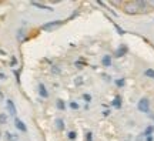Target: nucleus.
<instances>
[{
    "label": "nucleus",
    "instance_id": "nucleus-1",
    "mask_svg": "<svg viewBox=\"0 0 154 141\" xmlns=\"http://www.w3.org/2000/svg\"><path fill=\"white\" fill-rule=\"evenodd\" d=\"M123 9L126 14H138V13H147L151 11L149 2L146 0H136V2H126L123 3Z\"/></svg>",
    "mask_w": 154,
    "mask_h": 141
},
{
    "label": "nucleus",
    "instance_id": "nucleus-2",
    "mask_svg": "<svg viewBox=\"0 0 154 141\" xmlns=\"http://www.w3.org/2000/svg\"><path fill=\"white\" fill-rule=\"evenodd\" d=\"M66 22L67 20H54V22H49V23H46V24H43L40 29H42L43 32H53L56 29H59L60 26H63Z\"/></svg>",
    "mask_w": 154,
    "mask_h": 141
},
{
    "label": "nucleus",
    "instance_id": "nucleus-3",
    "mask_svg": "<svg viewBox=\"0 0 154 141\" xmlns=\"http://www.w3.org/2000/svg\"><path fill=\"white\" fill-rule=\"evenodd\" d=\"M137 107H138V110L141 111V113H149L150 111V101H149V98H141L140 101H138V104H137Z\"/></svg>",
    "mask_w": 154,
    "mask_h": 141
},
{
    "label": "nucleus",
    "instance_id": "nucleus-4",
    "mask_svg": "<svg viewBox=\"0 0 154 141\" xmlns=\"http://www.w3.org/2000/svg\"><path fill=\"white\" fill-rule=\"evenodd\" d=\"M6 107H7V111H9L10 115H16L17 114L16 106H14V103H13L11 100H7V101H6Z\"/></svg>",
    "mask_w": 154,
    "mask_h": 141
},
{
    "label": "nucleus",
    "instance_id": "nucleus-5",
    "mask_svg": "<svg viewBox=\"0 0 154 141\" xmlns=\"http://www.w3.org/2000/svg\"><path fill=\"white\" fill-rule=\"evenodd\" d=\"M14 125H16V128L19 131H22V133H26L27 131V127H26V124L23 123L22 120H19V118H14Z\"/></svg>",
    "mask_w": 154,
    "mask_h": 141
},
{
    "label": "nucleus",
    "instance_id": "nucleus-6",
    "mask_svg": "<svg viewBox=\"0 0 154 141\" xmlns=\"http://www.w3.org/2000/svg\"><path fill=\"white\" fill-rule=\"evenodd\" d=\"M127 53V46H124V44H121L119 49L116 50V53H114V56L117 57V59H120V57H123V56Z\"/></svg>",
    "mask_w": 154,
    "mask_h": 141
},
{
    "label": "nucleus",
    "instance_id": "nucleus-7",
    "mask_svg": "<svg viewBox=\"0 0 154 141\" xmlns=\"http://www.w3.org/2000/svg\"><path fill=\"white\" fill-rule=\"evenodd\" d=\"M38 94H40L43 98L49 97V91H47V88H46V86H44L43 83H40V84H38Z\"/></svg>",
    "mask_w": 154,
    "mask_h": 141
},
{
    "label": "nucleus",
    "instance_id": "nucleus-8",
    "mask_svg": "<svg viewBox=\"0 0 154 141\" xmlns=\"http://www.w3.org/2000/svg\"><path fill=\"white\" fill-rule=\"evenodd\" d=\"M32 6H36V7H38V9H43V10H49V11L53 10L51 7H49V6L43 5V3H37V2H32Z\"/></svg>",
    "mask_w": 154,
    "mask_h": 141
},
{
    "label": "nucleus",
    "instance_id": "nucleus-9",
    "mask_svg": "<svg viewBox=\"0 0 154 141\" xmlns=\"http://www.w3.org/2000/svg\"><path fill=\"white\" fill-rule=\"evenodd\" d=\"M54 124H56V128H57L59 131H63V130H64V121H63L61 118H57V120H56Z\"/></svg>",
    "mask_w": 154,
    "mask_h": 141
},
{
    "label": "nucleus",
    "instance_id": "nucleus-10",
    "mask_svg": "<svg viewBox=\"0 0 154 141\" xmlns=\"http://www.w3.org/2000/svg\"><path fill=\"white\" fill-rule=\"evenodd\" d=\"M101 64L104 66V67H110L111 66V57L110 56H104L103 60H101Z\"/></svg>",
    "mask_w": 154,
    "mask_h": 141
},
{
    "label": "nucleus",
    "instance_id": "nucleus-11",
    "mask_svg": "<svg viewBox=\"0 0 154 141\" xmlns=\"http://www.w3.org/2000/svg\"><path fill=\"white\" fill-rule=\"evenodd\" d=\"M111 104H113V107H116V109H120L121 107V97L120 96H116Z\"/></svg>",
    "mask_w": 154,
    "mask_h": 141
},
{
    "label": "nucleus",
    "instance_id": "nucleus-12",
    "mask_svg": "<svg viewBox=\"0 0 154 141\" xmlns=\"http://www.w3.org/2000/svg\"><path fill=\"white\" fill-rule=\"evenodd\" d=\"M6 140L7 141H17V136L16 134H11V133H6Z\"/></svg>",
    "mask_w": 154,
    "mask_h": 141
},
{
    "label": "nucleus",
    "instance_id": "nucleus-13",
    "mask_svg": "<svg viewBox=\"0 0 154 141\" xmlns=\"http://www.w3.org/2000/svg\"><path fill=\"white\" fill-rule=\"evenodd\" d=\"M153 131H154V127L153 125H149V127H147V128H146V130H144V137H147V136H151V134H153Z\"/></svg>",
    "mask_w": 154,
    "mask_h": 141
},
{
    "label": "nucleus",
    "instance_id": "nucleus-14",
    "mask_svg": "<svg viewBox=\"0 0 154 141\" xmlns=\"http://www.w3.org/2000/svg\"><path fill=\"white\" fill-rule=\"evenodd\" d=\"M56 106H57V109L59 110H66V104H64V101L63 100H57V103H56Z\"/></svg>",
    "mask_w": 154,
    "mask_h": 141
},
{
    "label": "nucleus",
    "instance_id": "nucleus-15",
    "mask_svg": "<svg viewBox=\"0 0 154 141\" xmlns=\"http://www.w3.org/2000/svg\"><path fill=\"white\" fill-rule=\"evenodd\" d=\"M7 123V115L5 113H0V124H6Z\"/></svg>",
    "mask_w": 154,
    "mask_h": 141
},
{
    "label": "nucleus",
    "instance_id": "nucleus-16",
    "mask_svg": "<svg viewBox=\"0 0 154 141\" xmlns=\"http://www.w3.org/2000/svg\"><path fill=\"white\" fill-rule=\"evenodd\" d=\"M17 40H20V41L24 40V32H23V30H20V32L17 33Z\"/></svg>",
    "mask_w": 154,
    "mask_h": 141
},
{
    "label": "nucleus",
    "instance_id": "nucleus-17",
    "mask_svg": "<svg viewBox=\"0 0 154 141\" xmlns=\"http://www.w3.org/2000/svg\"><path fill=\"white\" fill-rule=\"evenodd\" d=\"M116 86H117V87H123V86H124V78H119V80H116Z\"/></svg>",
    "mask_w": 154,
    "mask_h": 141
},
{
    "label": "nucleus",
    "instance_id": "nucleus-18",
    "mask_svg": "<svg viewBox=\"0 0 154 141\" xmlns=\"http://www.w3.org/2000/svg\"><path fill=\"white\" fill-rule=\"evenodd\" d=\"M144 74H146L147 77H151V78H154V70H151V69H150V70H146V73H144Z\"/></svg>",
    "mask_w": 154,
    "mask_h": 141
},
{
    "label": "nucleus",
    "instance_id": "nucleus-19",
    "mask_svg": "<svg viewBox=\"0 0 154 141\" xmlns=\"http://www.w3.org/2000/svg\"><path fill=\"white\" fill-rule=\"evenodd\" d=\"M76 131H70V133H69V134H67V137H69V140H74V138H76Z\"/></svg>",
    "mask_w": 154,
    "mask_h": 141
},
{
    "label": "nucleus",
    "instance_id": "nucleus-20",
    "mask_svg": "<svg viewBox=\"0 0 154 141\" xmlns=\"http://www.w3.org/2000/svg\"><path fill=\"white\" fill-rule=\"evenodd\" d=\"M83 100L90 103V101H91V96H90V94H83Z\"/></svg>",
    "mask_w": 154,
    "mask_h": 141
},
{
    "label": "nucleus",
    "instance_id": "nucleus-21",
    "mask_svg": "<svg viewBox=\"0 0 154 141\" xmlns=\"http://www.w3.org/2000/svg\"><path fill=\"white\" fill-rule=\"evenodd\" d=\"M114 27H116V30L119 32V34H124V30H123V29H121L119 24H116V23H114Z\"/></svg>",
    "mask_w": 154,
    "mask_h": 141
},
{
    "label": "nucleus",
    "instance_id": "nucleus-22",
    "mask_svg": "<svg viewBox=\"0 0 154 141\" xmlns=\"http://www.w3.org/2000/svg\"><path fill=\"white\" fill-rule=\"evenodd\" d=\"M86 141H93V134L88 131V133H86Z\"/></svg>",
    "mask_w": 154,
    "mask_h": 141
},
{
    "label": "nucleus",
    "instance_id": "nucleus-23",
    "mask_svg": "<svg viewBox=\"0 0 154 141\" xmlns=\"http://www.w3.org/2000/svg\"><path fill=\"white\" fill-rule=\"evenodd\" d=\"M70 109H72V110H77V109H79V104H77L76 101H72V103H70Z\"/></svg>",
    "mask_w": 154,
    "mask_h": 141
},
{
    "label": "nucleus",
    "instance_id": "nucleus-24",
    "mask_svg": "<svg viewBox=\"0 0 154 141\" xmlns=\"http://www.w3.org/2000/svg\"><path fill=\"white\" fill-rule=\"evenodd\" d=\"M51 71L56 73V74H60V69H59L57 66H53V67H51Z\"/></svg>",
    "mask_w": 154,
    "mask_h": 141
},
{
    "label": "nucleus",
    "instance_id": "nucleus-25",
    "mask_svg": "<svg viewBox=\"0 0 154 141\" xmlns=\"http://www.w3.org/2000/svg\"><path fill=\"white\" fill-rule=\"evenodd\" d=\"M82 83H83L82 77H77V78H76V84H77V86H80V84H82Z\"/></svg>",
    "mask_w": 154,
    "mask_h": 141
},
{
    "label": "nucleus",
    "instance_id": "nucleus-26",
    "mask_svg": "<svg viewBox=\"0 0 154 141\" xmlns=\"http://www.w3.org/2000/svg\"><path fill=\"white\" fill-rule=\"evenodd\" d=\"M14 76H16L17 83H20V74H19V71H14Z\"/></svg>",
    "mask_w": 154,
    "mask_h": 141
},
{
    "label": "nucleus",
    "instance_id": "nucleus-27",
    "mask_svg": "<svg viewBox=\"0 0 154 141\" xmlns=\"http://www.w3.org/2000/svg\"><path fill=\"white\" fill-rule=\"evenodd\" d=\"M154 138H153V136H147L146 137V141H153Z\"/></svg>",
    "mask_w": 154,
    "mask_h": 141
},
{
    "label": "nucleus",
    "instance_id": "nucleus-28",
    "mask_svg": "<svg viewBox=\"0 0 154 141\" xmlns=\"http://www.w3.org/2000/svg\"><path fill=\"white\" fill-rule=\"evenodd\" d=\"M149 6H150V9H151V7H154V0H150V2H149Z\"/></svg>",
    "mask_w": 154,
    "mask_h": 141
},
{
    "label": "nucleus",
    "instance_id": "nucleus-29",
    "mask_svg": "<svg viewBox=\"0 0 154 141\" xmlns=\"http://www.w3.org/2000/svg\"><path fill=\"white\" fill-rule=\"evenodd\" d=\"M16 63H17V60L14 59V57H11V66H14Z\"/></svg>",
    "mask_w": 154,
    "mask_h": 141
},
{
    "label": "nucleus",
    "instance_id": "nucleus-30",
    "mask_svg": "<svg viewBox=\"0 0 154 141\" xmlns=\"http://www.w3.org/2000/svg\"><path fill=\"white\" fill-rule=\"evenodd\" d=\"M109 114H110V110H106L104 113H103V115H106V117H107V115H109Z\"/></svg>",
    "mask_w": 154,
    "mask_h": 141
},
{
    "label": "nucleus",
    "instance_id": "nucleus-31",
    "mask_svg": "<svg viewBox=\"0 0 154 141\" xmlns=\"http://www.w3.org/2000/svg\"><path fill=\"white\" fill-rule=\"evenodd\" d=\"M0 78H2V80H6V76L3 74V73H0Z\"/></svg>",
    "mask_w": 154,
    "mask_h": 141
}]
</instances>
